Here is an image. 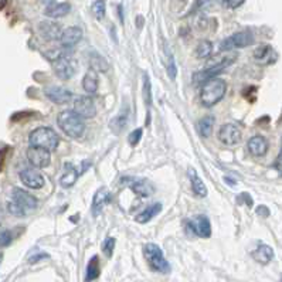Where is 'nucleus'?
Instances as JSON below:
<instances>
[{
    "instance_id": "obj_1",
    "label": "nucleus",
    "mask_w": 282,
    "mask_h": 282,
    "mask_svg": "<svg viewBox=\"0 0 282 282\" xmlns=\"http://www.w3.org/2000/svg\"><path fill=\"white\" fill-rule=\"evenodd\" d=\"M57 124L67 136L74 138V139L81 138L85 132V124L82 121V117L74 110L60 112L58 117H57Z\"/></svg>"
},
{
    "instance_id": "obj_2",
    "label": "nucleus",
    "mask_w": 282,
    "mask_h": 282,
    "mask_svg": "<svg viewBox=\"0 0 282 282\" xmlns=\"http://www.w3.org/2000/svg\"><path fill=\"white\" fill-rule=\"evenodd\" d=\"M227 91V84L226 81L221 78H214L206 81L202 85V91H200V101L206 108H212L216 104H219Z\"/></svg>"
},
{
    "instance_id": "obj_3",
    "label": "nucleus",
    "mask_w": 282,
    "mask_h": 282,
    "mask_svg": "<svg viewBox=\"0 0 282 282\" xmlns=\"http://www.w3.org/2000/svg\"><path fill=\"white\" fill-rule=\"evenodd\" d=\"M37 206H39V202L36 197L22 189H15L12 195V202L8 206V210L15 216H26L27 213L36 210Z\"/></svg>"
},
{
    "instance_id": "obj_4",
    "label": "nucleus",
    "mask_w": 282,
    "mask_h": 282,
    "mask_svg": "<svg viewBox=\"0 0 282 282\" xmlns=\"http://www.w3.org/2000/svg\"><path fill=\"white\" fill-rule=\"evenodd\" d=\"M53 61V70L55 75L60 79H70L78 67L77 60L74 58V55L68 53H55L54 57L50 58Z\"/></svg>"
},
{
    "instance_id": "obj_5",
    "label": "nucleus",
    "mask_w": 282,
    "mask_h": 282,
    "mask_svg": "<svg viewBox=\"0 0 282 282\" xmlns=\"http://www.w3.org/2000/svg\"><path fill=\"white\" fill-rule=\"evenodd\" d=\"M143 255H145L152 271L163 275L170 272V264L166 261L163 251L160 250V247H157L156 244H146L143 247Z\"/></svg>"
},
{
    "instance_id": "obj_6",
    "label": "nucleus",
    "mask_w": 282,
    "mask_h": 282,
    "mask_svg": "<svg viewBox=\"0 0 282 282\" xmlns=\"http://www.w3.org/2000/svg\"><path fill=\"white\" fill-rule=\"evenodd\" d=\"M58 135L55 133L54 129L47 128V126H41L34 129L30 136H29V143L30 146H39L48 150H54L58 146Z\"/></svg>"
},
{
    "instance_id": "obj_7",
    "label": "nucleus",
    "mask_w": 282,
    "mask_h": 282,
    "mask_svg": "<svg viewBox=\"0 0 282 282\" xmlns=\"http://www.w3.org/2000/svg\"><path fill=\"white\" fill-rule=\"evenodd\" d=\"M254 44V36L251 32H238L220 43V51H230L233 48H244Z\"/></svg>"
},
{
    "instance_id": "obj_8",
    "label": "nucleus",
    "mask_w": 282,
    "mask_h": 282,
    "mask_svg": "<svg viewBox=\"0 0 282 282\" xmlns=\"http://www.w3.org/2000/svg\"><path fill=\"white\" fill-rule=\"evenodd\" d=\"M26 155H27V160L30 162V165L37 167V169H44L51 162V150L44 149V148L30 146Z\"/></svg>"
},
{
    "instance_id": "obj_9",
    "label": "nucleus",
    "mask_w": 282,
    "mask_h": 282,
    "mask_svg": "<svg viewBox=\"0 0 282 282\" xmlns=\"http://www.w3.org/2000/svg\"><path fill=\"white\" fill-rule=\"evenodd\" d=\"M241 138H243V132L234 124H224L220 128L219 139L226 146H234L237 143H240Z\"/></svg>"
},
{
    "instance_id": "obj_10",
    "label": "nucleus",
    "mask_w": 282,
    "mask_h": 282,
    "mask_svg": "<svg viewBox=\"0 0 282 282\" xmlns=\"http://www.w3.org/2000/svg\"><path fill=\"white\" fill-rule=\"evenodd\" d=\"M189 227L192 228V231L202 238H209L212 235V224L210 220L207 219V216H196L195 219L189 221Z\"/></svg>"
},
{
    "instance_id": "obj_11",
    "label": "nucleus",
    "mask_w": 282,
    "mask_h": 282,
    "mask_svg": "<svg viewBox=\"0 0 282 282\" xmlns=\"http://www.w3.org/2000/svg\"><path fill=\"white\" fill-rule=\"evenodd\" d=\"M82 39V30L77 27V26H72V27H67L63 33H61V37H60V44L61 47L68 50L72 48L74 46H77L79 41Z\"/></svg>"
},
{
    "instance_id": "obj_12",
    "label": "nucleus",
    "mask_w": 282,
    "mask_h": 282,
    "mask_svg": "<svg viewBox=\"0 0 282 282\" xmlns=\"http://www.w3.org/2000/svg\"><path fill=\"white\" fill-rule=\"evenodd\" d=\"M112 200V195L111 192L107 187H101L97 190V193L94 195V199H92V206H91V212H92V216L94 217H98L100 214L104 210V207L108 203H111Z\"/></svg>"
},
{
    "instance_id": "obj_13",
    "label": "nucleus",
    "mask_w": 282,
    "mask_h": 282,
    "mask_svg": "<svg viewBox=\"0 0 282 282\" xmlns=\"http://www.w3.org/2000/svg\"><path fill=\"white\" fill-rule=\"evenodd\" d=\"M20 180L26 187L33 189V190H39L44 186V177L41 176V173L36 172L33 169H24L23 172H20Z\"/></svg>"
},
{
    "instance_id": "obj_14",
    "label": "nucleus",
    "mask_w": 282,
    "mask_h": 282,
    "mask_svg": "<svg viewBox=\"0 0 282 282\" xmlns=\"http://www.w3.org/2000/svg\"><path fill=\"white\" fill-rule=\"evenodd\" d=\"M74 111L82 118H94L97 115V107L92 98L79 97L74 102Z\"/></svg>"
},
{
    "instance_id": "obj_15",
    "label": "nucleus",
    "mask_w": 282,
    "mask_h": 282,
    "mask_svg": "<svg viewBox=\"0 0 282 282\" xmlns=\"http://www.w3.org/2000/svg\"><path fill=\"white\" fill-rule=\"evenodd\" d=\"M44 94H46V97H47L50 101L54 102V104H58V105L67 104L72 98V94H71L68 89L63 88V86H50V88H47L44 91Z\"/></svg>"
},
{
    "instance_id": "obj_16",
    "label": "nucleus",
    "mask_w": 282,
    "mask_h": 282,
    "mask_svg": "<svg viewBox=\"0 0 282 282\" xmlns=\"http://www.w3.org/2000/svg\"><path fill=\"white\" fill-rule=\"evenodd\" d=\"M252 57H254L255 63L262 64V65H268V64L274 63L276 54H275L274 48L271 47V46L262 44V46H259V47H257L254 50Z\"/></svg>"
},
{
    "instance_id": "obj_17",
    "label": "nucleus",
    "mask_w": 282,
    "mask_h": 282,
    "mask_svg": "<svg viewBox=\"0 0 282 282\" xmlns=\"http://www.w3.org/2000/svg\"><path fill=\"white\" fill-rule=\"evenodd\" d=\"M247 149L250 152L252 156L261 157L265 155L268 152V141H266L264 136H252L248 143H247Z\"/></svg>"
},
{
    "instance_id": "obj_18",
    "label": "nucleus",
    "mask_w": 282,
    "mask_h": 282,
    "mask_svg": "<svg viewBox=\"0 0 282 282\" xmlns=\"http://www.w3.org/2000/svg\"><path fill=\"white\" fill-rule=\"evenodd\" d=\"M39 33L41 34V37L47 41H54V40H60L61 37V29L57 23L53 22H43L39 26Z\"/></svg>"
},
{
    "instance_id": "obj_19",
    "label": "nucleus",
    "mask_w": 282,
    "mask_h": 282,
    "mask_svg": "<svg viewBox=\"0 0 282 282\" xmlns=\"http://www.w3.org/2000/svg\"><path fill=\"white\" fill-rule=\"evenodd\" d=\"M128 184L136 195H139L142 197H149L155 193L153 184L148 180H145V179H131V183H128Z\"/></svg>"
},
{
    "instance_id": "obj_20",
    "label": "nucleus",
    "mask_w": 282,
    "mask_h": 282,
    "mask_svg": "<svg viewBox=\"0 0 282 282\" xmlns=\"http://www.w3.org/2000/svg\"><path fill=\"white\" fill-rule=\"evenodd\" d=\"M251 257L255 259L257 262L265 265L268 262H271V259L274 258V250L269 247V245H265V244H261L258 248L251 252Z\"/></svg>"
},
{
    "instance_id": "obj_21",
    "label": "nucleus",
    "mask_w": 282,
    "mask_h": 282,
    "mask_svg": "<svg viewBox=\"0 0 282 282\" xmlns=\"http://www.w3.org/2000/svg\"><path fill=\"white\" fill-rule=\"evenodd\" d=\"M160 212H162V204L153 203L150 204V206H148L143 212L139 213V214L135 217V220H136V223H139V224H145V223L150 221L153 217H156Z\"/></svg>"
},
{
    "instance_id": "obj_22",
    "label": "nucleus",
    "mask_w": 282,
    "mask_h": 282,
    "mask_svg": "<svg viewBox=\"0 0 282 282\" xmlns=\"http://www.w3.org/2000/svg\"><path fill=\"white\" fill-rule=\"evenodd\" d=\"M70 10L71 6L68 3H51V5L46 9L44 15L51 17V19H60V17H64L65 15H68Z\"/></svg>"
},
{
    "instance_id": "obj_23",
    "label": "nucleus",
    "mask_w": 282,
    "mask_h": 282,
    "mask_svg": "<svg viewBox=\"0 0 282 282\" xmlns=\"http://www.w3.org/2000/svg\"><path fill=\"white\" fill-rule=\"evenodd\" d=\"M100 86V79H98V74L95 70H89L85 74V77L82 79V88L88 94H95L98 91Z\"/></svg>"
},
{
    "instance_id": "obj_24",
    "label": "nucleus",
    "mask_w": 282,
    "mask_h": 282,
    "mask_svg": "<svg viewBox=\"0 0 282 282\" xmlns=\"http://www.w3.org/2000/svg\"><path fill=\"white\" fill-rule=\"evenodd\" d=\"M189 177H190V181H192V190L195 192V195L199 197L207 196V187H206L204 181L197 176L195 169H189Z\"/></svg>"
},
{
    "instance_id": "obj_25",
    "label": "nucleus",
    "mask_w": 282,
    "mask_h": 282,
    "mask_svg": "<svg viewBox=\"0 0 282 282\" xmlns=\"http://www.w3.org/2000/svg\"><path fill=\"white\" fill-rule=\"evenodd\" d=\"M77 179H78V172H77V169L71 165V163H67V165H65V172L63 173V176H61V179H60L61 187L67 189L74 186Z\"/></svg>"
},
{
    "instance_id": "obj_26",
    "label": "nucleus",
    "mask_w": 282,
    "mask_h": 282,
    "mask_svg": "<svg viewBox=\"0 0 282 282\" xmlns=\"http://www.w3.org/2000/svg\"><path fill=\"white\" fill-rule=\"evenodd\" d=\"M101 275V268H100V258L98 255H94L89 259L88 265H86V276L85 281H95L98 279Z\"/></svg>"
},
{
    "instance_id": "obj_27",
    "label": "nucleus",
    "mask_w": 282,
    "mask_h": 282,
    "mask_svg": "<svg viewBox=\"0 0 282 282\" xmlns=\"http://www.w3.org/2000/svg\"><path fill=\"white\" fill-rule=\"evenodd\" d=\"M214 122H216V118L213 115H207V117H203L200 121H199V132L203 138H209L213 132V126H214Z\"/></svg>"
},
{
    "instance_id": "obj_28",
    "label": "nucleus",
    "mask_w": 282,
    "mask_h": 282,
    "mask_svg": "<svg viewBox=\"0 0 282 282\" xmlns=\"http://www.w3.org/2000/svg\"><path fill=\"white\" fill-rule=\"evenodd\" d=\"M126 125H128V111H126L125 114H119L118 117H115L111 121L110 124L111 129L115 133L122 132L126 128Z\"/></svg>"
},
{
    "instance_id": "obj_29",
    "label": "nucleus",
    "mask_w": 282,
    "mask_h": 282,
    "mask_svg": "<svg viewBox=\"0 0 282 282\" xmlns=\"http://www.w3.org/2000/svg\"><path fill=\"white\" fill-rule=\"evenodd\" d=\"M89 64H91V68L95 71H102V72H105V71H108V68H110L108 63H107V61L104 60V57H101L98 53H92L91 58H89Z\"/></svg>"
},
{
    "instance_id": "obj_30",
    "label": "nucleus",
    "mask_w": 282,
    "mask_h": 282,
    "mask_svg": "<svg viewBox=\"0 0 282 282\" xmlns=\"http://www.w3.org/2000/svg\"><path fill=\"white\" fill-rule=\"evenodd\" d=\"M213 53V44L209 40H203L199 43V46L196 48V55L199 58H207L210 57Z\"/></svg>"
},
{
    "instance_id": "obj_31",
    "label": "nucleus",
    "mask_w": 282,
    "mask_h": 282,
    "mask_svg": "<svg viewBox=\"0 0 282 282\" xmlns=\"http://www.w3.org/2000/svg\"><path fill=\"white\" fill-rule=\"evenodd\" d=\"M91 10H92V15H94L97 20H102L105 17V13H107V3H105V0H97V2H94Z\"/></svg>"
},
{
    "instance_id": "obj_32",
    "label": "nucleus",
    "mask_w": 282,
    "mask_h": 282,
    "mask_svg": "<svg viewBox=\"0 0 282 282\" xmlns=\"http://www.w3.org/2000/svg\"><path fill=\"white\" fill-rule=\"evenodd\" d=\"M114 248H115V238H112V237L105 238L104 243H102V251H104V254H105L107 257H111L112 252H114Z\"/></svg>"
},
{
    "instance_id": "obj_33",
    "label": "nucleus",
    "mask_w": 282,
    "mask_h": 282,
    "mask_svg": "<svg viewBox=\"0 0 282 282\" xmlns=\"http://www.w3.org/2000/svg\"><path fill=\"white\" fill-rule=\"evenodd\" d=\"M143 91H145V101L148 105H150L152 98H150V81L148 74H143Z\"/></svg>"
},
{
    "instance_id": "obj_34",
    "label": "nucleus",
    "mask_w": 282,
    "mask_h": 282,
    "mask_svg": "<svg viewBox=\"0 0 282 282\" xmlns=\"http://www.w3.org/2000/svg\"><path fill=\"white\" fill-rule=\"evenodd\" d=\"M142 138V129L141 128H138V129H135L131 135H129V138H128V141H129V145L132 146V148H135L138 143H139V141H141Z\"/></svg>"
},
{
    "instance_id": "obj_35",
    "label": "nucleus",
    "mask_w": 282,
    "mask_h": 282,
    "mask_svg": "<svg viewBox=\"0 0 282 282\" xmlns=\"http://www.w3.org/2000/svg\"><path fill=\"white\" fill-rule=\"evenodd\" d=\"M220 5L227 9H237L243 5L245 0H219Z\"/></svg>"
},
{
    "instance_id": "obj_36",
    "label": "nucleus",
    "mask_w": 282,
    "mask_h": 282,
    "mask_svg": "<svg viewBox=\"0 0 282 282\" xmlns=\"http://www.w3.org/2000/svg\"><path fill=\"white\" fill-rule=\"evenodd\" d=\"M176 72H177V70H176V65H174V58L170 55L169 57V65H167V74H169L170 78L174 79L176 78Z\"/></svg>"
},
{
    "instance_id": "obj_37",
    "label": "nucleus",
    "mask_w": 282,
    "mask_h": 282,
    "mask_svg": "<svg viewBox=\"0 0 282 282\" xmlns=\"http://www.w3.org/2000/svg\"><path fill=\"white\" fill-rule=\"evenodd\" d=\"M12 243V234L10 231H2V247H8L9 244Z\"/></svg>"
},
{
    "instance_id": "obj_38",
    "label": "nucleus",
    "mask_w": 282,
    "mask_h": 282,
    "mask_svg": "<svg viewBox=\"0 0 282 282\" xmlns=\"http://www.w3.org/2000/svg\"><path fill=\"white\" fill-rule=\"evenodd\" d=\"M257 214L262 216V217H268L269 216V210L266 209L265 206H259L258 209H257Z\"/></svg>"
},
{
    "instance_id": "obj_39",
    "label": "nucleus",
    "mask_w": 282,
    "mask_h": 282,
    "mask_svg": "<svg viewBox=\"0 0 282 282\" xmlns=\"http://www.w3.org/2000/svg\"><path fill=\"white\" fill-rule=\"evenodd\" d=\"M275 166H276L278 169H281L282 167V142H281V150H279V155H278V157H276Z\"/></svg>"
},
{
    "instance_id": "obj_40",
    "label": "nucleus",
    "mask_w": 282,
    "mask_h": 282,
    "mask_svg": "<svg viewBox=\"0 0 282 282\" xmlns=\"http://www.w3.org/2000/svg\"><path fill=\"white\" fill-rule=\"evenodd\" d=\"M41 258H47V255H46V254H40V255H37V257H34V258L30 259V261H32V262H36V261H39V259Z\"/></svg>"
}]
</instances>
